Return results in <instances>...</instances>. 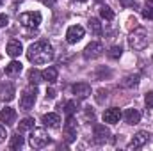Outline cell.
Returning <instances> with one entry per match:
<instances>
[{
    "label": "cell",
    "instance_id": "ba28073f",
    "mask_svg": "<svg viewBox=\"0 0 153 151\" xmlns=\"http://www.w3.org/2000/svg\"><path fill=\"white\" fill-rule=\"evenodd\" d=\"M148 142H150V133H148V132H137V133L134 135V139L130 141L128 150H139V148H143V146L148 144Z\"/></svg>",
    "mask_w": 153,
    "mask_h": 151
},
{
    "label": "cell",
    "instance_id": "4dcf8cb0",
    "mask_svg": "<svg viewBox=\"0 0 153 151\" xmlns=\"http://www.w3.org/2000/svg\"><path fill=\"white\" fill-rule=\"evenodd\" d=\"M119 4L123 7H134L135 5V0H119Z\"/></svg>",
    "mask_w": 153,
    "mask_h": 151
},
{
    "label": "cell",
    "instance_id": "f546056e",
    "mask_svg": "<svg viewBox=\"0 0 153 151\" xmlns=\"http://www.w3.org/2000/svg\"><path fill=\"white\" fill-rule=\"evenodd\" d=\"M144 101H146V107H148V109H153V93H148V94H146Z\"/></svg>",
    "mask_w": 153,
    "mask_h": 151
},
{
    "label": "cell",
    "instance_id": "cb8c5ba5",
    "mask_svg": "<svg viewBox=\"0 0 153 151\" xmlns=\"http://www.w3.org/2000/svg\"><path fill=\"white\" fill-rule=\"evenodd\" d=\"M100 16H102L103 20L111 21V20H114V11H112L109 5H102V7H100Z\"/></svg>",
    "mask_w": 153,
    "mask_h": 151
},
{
    "label": "cell",
    "instance_id": "1f68e13d",
    "mask_svg": "<svg viewBox=\"0 0 153 151\" xmlns=\"http://www.w3.org/2000/svg\"><path fill=\"white\" fill-rule=\"evenodd\" d=\"M7 23H9V18L5 14H0V27H5Z\"/></svg>",
    "mask_w": 153,
    "mask_h": 151
},
{
    "label": "cell",
    "instance_id": "f35d334b",
    "mask_svg": "<svg viewBox=\"0 0 153 151\" xmlns=\"http://www.w3.org/2000/svg\"><path fill=\"white\" fill-rule=\"evenodd\" d=\"M0 5H2V0H0Z\"/></svg>",
    "mask_w": 153,
    "mask_h": 151
},
{
    "label": "cell",
    "instance_id": "83f0119b",
    "mask_svg": "<svg viewBox=\"0 0 153 151\" xmlns=\"http://www.w3.org/2000/svg\"><path fill=\"white\" fill-rule=\"evenodd\" d=\"M107 89H98V93H96V101L98 103H103L105 100H107Z\"/></svg>",
    "mask_w": 153,
    "mask_h": 151
},
{
    "label": "cell",
    "instance_id": "74e56055",
    "mask_svg": "<svg viewBox=\"0 0 153 151\" xmlns=\"http://www.w3.org/2000/svg\"><path fill=\"white\" fill-rule=\"evenodd\" d=\"M96 2H102V0H96Z\"/></svg>",
    "mask_w": 153,
    "mask_h": 151
},
{
    "label": "cell",
    "instance_id": "836d02e7",
    "mask_svg": "<svg viewBox=\"0 0 153 151\" xmlns=\"http://www.w3.org/2000/svg\"><path fill=\"white\" fill-rule=\"evenodd\" d=\"M85 117H87V119H94V112H93L91 109H85Z\"/></svg>",
    "mask_w": 153,
    "mask_h": 151
},
{
    "label": "cell",
    "instance_id": "44dd1931",
    "mask_svg": "<svg viewBox=\"0 0 153 151\" xmlns=\"http://www.w3.org/2000/svg\"><path fill=\"white\" fill-rule=\"evenodd\" d=\"M23 146V137L20 135V132L18 133H14L13 137H11V142H9V148L11 150H20Z\"/></svg>",
    "mask_w": 153,
    "mask_h": 151
},
{
    "label": "cell",
    "instance_id": "d4e9b609",
    "mask_svg": "<svg viewBox=\"0 0 153 151\" xmlns=\"http://www.w3.org/2000/svg\"><path fill=\"white\" fill-rule=\"evenodd\" d=\"M61 109H62L64 112L68 114V115H73V114L76 112V105H75V101H66L64 105H61Z\"/></svg>",
    "mask_w": 153,
    "mask_h": 151
},
{
    "label": "cell",
    "instance_id": "8fae6325",
    "mask_svg": "<svg viewBox=\"0 0 153 151\" xmlns=\"http://www.w3.org/2000/svg\"><path fill=\"white\" fill-rule=\"evenodd\" d=\"M73 93H75L76 98L84 100V98L91 96V85H89L87 82H78V84H75V85H73Z\"/></svg>",
    "mask_w": 153,
    "mask_h": 151
},
{
    "label": "cell",
    "instance_id": "6da1fadb",
    "mask_svg": "<svg viewBox=\"0 0 153 151\" xmlns=\"http://www.w3.org/2000/svg\"><path fill=\"white\" fill-rule=\"evenodd\" d=\"M27 59L32 64H48L53 59V48L46 41H38L29 46L27 50Z\"/></svg>",
    "mask_w": 153,
    "mask_h": 151
},
{
    "label": "cell",
    "instance_id": "5b68a950",
    "mask_svg": "<svg viewBox=\"0 0 153 151\" xmlns=\"http://www.w3.org/2000/svg\"><path fill=\"white\" fill-rule=\"evenodd\" d=\"M36 94H38L36 85H34V87L30 85L29 89L23 91V94H22V98H20V107H22V110H30V109L34 107V103H36Z\"/></svg>",
    "mask_w": 153,
    "mask_h": 151
},
{
    "label": "cell",
    "instance_id": "e575fe53",
    "mask_svg": "<svg viewBox=\"0 0 153 151\" xmlns=\"http://www.w3.org/2000/svg\"><path fill=\"white\" fill-rule=\"evenodd\" d=\"M46 98H55V91L53 89H48L46 91Z\"/></svg>",
    "mask_w": 153,
    "mask_h": 151
},
{
    "label": "cell",
    "instance_id": "7c38bea8",
    "mask_svg": "<svg viewBox=\"0 0 153 151\" xmlns=\"http://www.w3.org/2000/svg\"><path fill=\"white\" fill-rule=\"evenodd\" d=\"M64 132H66V139L68 141H73L76 135V121L73 115H68V121H66V124H64Z\"/></svg>",
    "mask_w": 153,
    "mask_h": 151
},
{
    "label": "cell",
    "instance_id": "d590c367",
    "mask_svg": "<svg viewBox=\"0 0 153 151\" xmlns=\"http://www.w3.org/2000/svg\"><path fill=\"white\" fill-rule=\"evenodd\" d=\"M41 2H43L45 5H53V4H55V0H41Z\"/></svg>",
    "mask_w": 153,
    "mask_h": 151
},
{
    "label": "cell",
    "instance_id": "8992f818",
    "mask_svg": "<svg viewBox=\"0 0 153 151\" xmlns=\"http://www.w3.org/2000/svg\"><path fill=\"white\" fill-rule=\"evenodd\" d=\"M103 52H105V50H103V44L98 43V41H93V43H89V44L85 46V50H84V59H87V61L98 59Z\"/></svg>",
    "mask_w": 153,
    "mask_h": 151
},
{
    "label": "cell",
    "instance_id": "4fadbf2b",
    "mask_svg": "<svg viewBox=\"0 0 153 151\" xmlns=\"http://www.w3.org/2000/svg\"><path fill=\"white\" fill-rule=\"evenodd\" d=\"M119 117H121V110H119V109H116V107L107 109V110L103 112V121H105V123H111V124L117 123V121H119Z\"/></svg>",
    "mask_w": 153,
    "mask_h": 151
},
{
    "label": "cell",
    "instance_id": "2e32d148",
    "mask_svg": "<svg viewBox=\"0 0 153 151\" xmlns=\"http://www.w3.org/2000/svg\"><path fill=\"white\" fill-rule=\"evenodd\" d=\"M123 117H125V121H126L128 124H137V123L141 121V112L135 110V109H126L125 114H123Z\"/></svg>",
    "mask_w": 153,
    "mask_h": 151
},
{
    "label": "cell",
    "instance_id": "9a60e30c",
    "mask_svg": "<svg viewBox=\"0 0 153 151\" xmlns=\"http://www.w3.org/2000/svg\"><path fill=\"white\" fill-rule=\"evenodd\" d=\"M14 119H16V112H14V109L5 107V109L0 110V121H2V123H5V124H13Z\"/></svg>",
    "mask_w": 153,
    "mask_h": 151
},
{
    "label": "cell",
    "instance_id": "7402d4cb",
    "mask_svg": "<svg viewBox=\"0 0 153 151\" xmlns=\"http://www.w3.org/2000/svg\"><path fill=\"white\" fill-rule=\"evenodd\" d=\"M139 84V75L135 73V75H128L123 78V82H121V85L123 87H135Z\"/></svg>",
    "mask_w": 153,
    "mask_h": 151
},
{
    "label": "cell",
    "instance_id": "52a82bcc",
    "mask_svg": "<svg viewBox=\"0 0 153 151\" xmlns=\"http://www.w3.org/2000/svg\"><path fill=\"white\" fill-rule=\"evenodd\" d=\"M93 137H94V142L96 144H105L111 137V132L105 124H96L94 130H93Z\"/></svg>",
    "mask_w": 153,
    "mask_h": 151
},
{
    "label": "cell",
    "instance_id": "30bf717a",
    "mask_svg": "<svg viewBox=\"0 0 153 151\" xmlns=\"http://www.w3.org/2000/svg\"><path fill=\"white\" fill-rule=\"evenodd\" d=\"M14 94H16V91H14V85L13 84H2L0 85V100L2 101H11V100H14Z\"/></svg>",
    "mask_w": 153,
    "mask_h": 151
},
{
    "label": "cell",
    "instance_id": "8d00e7d4",
    "mask_svg": "<svg viewBox=\"0 0 153 151\" xmlns=\"http://www.w3.org/2000/svg\"><path fill=\"white\" fill-rule=\"evenodd\" d=\"M75 2H85V0H75Z\"/></svg>",
    "mask_w": 153,
    "mask_h": 151
},
{
    "label": "cell",
    "instance_id": "7a4b0ae2",
    "mask_svg": "<svg viewBox=\"0 0 153 151\" xmlns=\"http://www.w3.org/2000/svg\"><path fill=\"white\" fill-rule=\"evenodd\" d=\"M29 144H30L34 150H43V148H46V146L50 144V135H48L43 128H32Z\"/></svg>",
    "mask_w": 153,
    "mask_h": 151
},
{
    "label": "cell",
    "instance_id": "3957f363",
    "mask_svg": "<svg viewBox=\"0 0 153 151\" xmlns=\"http://www.w3.org/2000/svg\"><path fill=\"white\" fill-rule=\"evenodd\" d=\"M128 43H130V46H132L134 50H144V48L148 46V43H150L148 32H146L144 29H135V30L130 34Z\"/></svg>",
    "mask_w": 153,
    "mask_h": 151
},
{
    "label": "cell",
    "instance_id": "603a6c76",
    "mask_svg": "<svg viewBox=\"0 0 153 151\" xmlns=\"http://www.w3.org/2000/svg\"><path fill=\"white\" fill-rule=\"evenodd\" d=\"M89 30H91L94 36H100V34H102V23H100V20L91 18V20H89Z\"/></svg>",
    "mask_w": 153,
    "mask_h": 151
},
{
    "label": "cell",
    "instance_id": "d6986e66",
    "mask_svg": "<svg viewBox=\"0 0 153 151\" xmlns=\"http://www.w3.org/2000/svg\"><path fill=\"white\" fill-rule=\"evenodd\" d=\"M22 73V62H18V61H13V62H9L7 66H5V75L9 76H16Z\"/></svg>",
    "mask_w": 153,
    "mask_h": 151
},
{
    "label": "cell",
    "instance_id": "484cf974",
    "mask_svg": "<svg viewBox=\"0 0 153 151\" xmlns=\"http://www.w3.org/2000/svg\"><path fill=\"white\" fill-rule=\"evenodd\" d=\"M29 80H30V84H39V82L43 80V75L39 73L38 70H30V73H29Z\"/></svg>",
    "mask_w": 153,
    "mask_h": 151
},
{
    "label": "cell",
    "instance_id": "ac0fdd59",
    "mask_svg": "<svg viewBox=\"0 0 153 151\" xmlns=\"http://www.w3.org/2000/svg\"><path fill=\"white\" fill-rule=\"evenodd\" d=\"M41 75H43V80H45V82L53 84V82H57V75H59V71H57V68H46V70L41 71Z\"/></svg>",
    "mask_w": 153,
    "mask_h": 151
},
{
    "label": "cell",
    "instance_id": "ffe728a7",
    "mask_svg": "<svg viewBox=\"0 0 153 151\" xmlns=\"http://www.w3.org/2000/svg\"><path fill=\"white\" fill-rule=\"evenodd\" d=\"M34 119L32 117H25V119H22L20 121V124H18V132L20 133H23V132H29V130H32L34 128Z\"/></svg>",
    "mask_w": 153,
    "mask_h": 151
},
{
    "label": "cell",
    "instance_id": "9c48e42d",
    "mask_svg": "<svg viewBox=\"0 0 153 151\" xmlns=\"http://www.w3.org/2000/svg\"><path fill=\"white\" fill-rule=\"evenodd\" d=\"M82 38H84V29H82L80 25H71V27L68 29V32H66V41H68L70 44L78 43Z\"/></svg>",
    "mask_w": 153,
    "mask_h": 151
},
{
    "label": "cell",
    "instance_id": "f1b7e54d",
    "mask_svg": "<svg viewBox=\"0 0 153 151\" xmlns=\"http://www.w3.org/2000/svg\"><path fill=\"white\" fill-rule=\"evenodd\" d=\"M143 18H146V20H153V7L152 5H146V7L143 9Z\"/></svg>",
    "mask_w": 153,
    "mask_h": 151
},
{
    "label": "cell",
    "instance_id": "4316f807",
    "mask_svg": "<svg viewBox=\"0 0 153 151\" xmlns=\"http://www.w3.org/2000/svg\"><path fill=\"white\" fill-rule=\"evenodd\" d=\"M121 46H111V50H109V57L111 59H119L121 57Z\"/></svg>",
    "mask_w": 153,
    "mask_h": 151
},
{
    "label": "cell",
    "instance_id": "d6a6232c",
    "mask_svg": "<svg viewBox=\"0 0 153 151\" xmlns=\"http://www.w3.org/2000/svg\"><path fill=\"white\" fill-rule=\"evenodd\" d=\"M5 137H7V135H5V128L0 124V142H4V141H5Z\"/></svg>",
    "mask_w": 153,
    "mask_h": 151
},
{
    "label": "cell",
    "instance_id": "5bb4252c",
    "mask_svg": "<svg viewBox=\"0 0 153 151\" xmlns=\"http://www.w3.org/2000/svg\"><path fill=\"white\" fill-rule=\"evenodd\" d=\"M43 123H45V126H48V128H59V124H61V117H59V114H45L43 115Z\"/></svg>",
    "mask_w": 153,
    "mask_h": 151
},
{
    "label": "cell",
    "instance_id": "e0dca14e",
    "mask_svg": "<svg viewBox=\"0 0 153 151\" xmlns=\"http://www.w3.org/2000/svg\"><path fill=\"white\" fill-rule=\"evenodd\" d=\"M22 43L20 41H16V39H11L9 43H7V53L11 55V57H20V53H22Z\"/></svg>",
    "mask_w": 153,
    "mask_h": 151
},
{
    "label": "cell",
    "instance_id": "277c9868",
    "mask_svg": "<svg viewBox=\"0 0 153 151\" xmlns=\"http://www.w3.org/2000/svg\"><path fill=\"white\" fill-rule=\"evenodd\" d=\"M20 23L27 29H38L41 23V13L38 11H29V13H22L20 14Z\"/></svg>",
    "mask_w": 153,
    "mask_h": 151
}]
</instances>
